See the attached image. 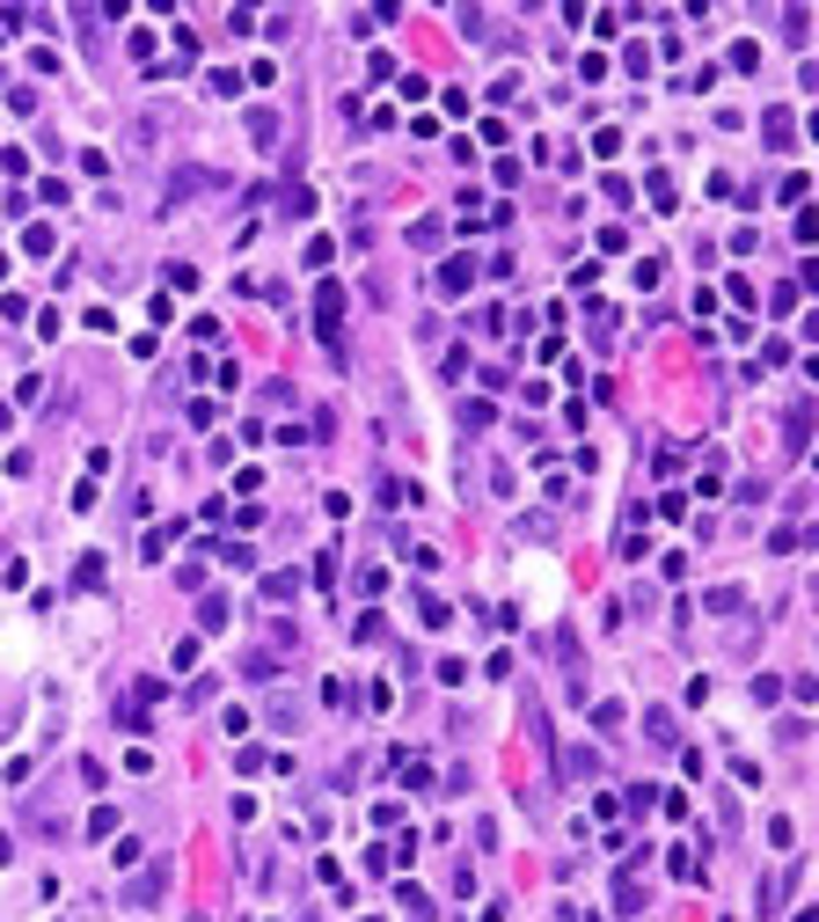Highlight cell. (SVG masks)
<instances>
[{
    "label": "cell",
    "mask_w": 819,
    "mask_h": 922,
    "mask_svg": "<svg viewBox=\"0 0 819 922\" xmlns=\"http://www.w3.org/2000/svg\"><path fill=\"white\" fill-rule=\"evenodd\" d=\"M110 864H118V872H132V864H140V842H132V835H118V850H110Z\"/></svg>",
    "instance_id": "25"
},
{
    "label": "cell",
    "mask_w": 819,
    "mask_h": 922,
    "mask_svg": "<svg viewBox=\"0 0 819 922\" xmlns=\"http://www.w3.org/2000/svg\"><path fill=\"white\" fill-rule=\"evenodd\" d=\"M8 864H15V835H0V872H8Z\"/></svg>",
    "instance_id": "29"
},
{
    "label": "cell",
    "mask_w": 819,
    "mask_h": 922,
    "mask_svg": "<svg viewBox=\"0 0 819 922\" xmlns=\"http://www.w3.org/2000/svg\"><path fill=\"white\" fill-rule=\"evenodd\" d=\"M176 586H183V593H198V586H205V564H198V557L176 564Z\"/></svg>",
    "instance_id": "27"
},
{
    "label": "cell",
    "mask_w": 819,
    "mask_h": 922,
    "mask_svg": "<svg viewBox=\"0 0 819 922\" xmlns=\"http://www.w3.org/2000/svg\"><path fill=\"white\" fill-rule=\"evenodd\" d=\"M271 725L293 732V725H300V704H286V696H278V704H271Z\"/></svg>",
    "instance_id": "28"
},
{
    "label": "cell",
    "mask_w": 819,
    "mask_h": 922,
    "mask_svg": "<svg viewBox=\"0 0 819 922\" xmlns=\"http://www.w3.org/2000/svg\"><path fill=\"white\" fill-rule=\"evenodd\" d=\"M227 623H235V607L219 601V593H205V601H198V630H205V637H219Z\"/></svg>",
    "instance_id": "5"
},
{
    "label": "cell",
    "mask_w": 819,
    "mask_h": 922,
    "mask_svg": "<svg viewBox=\"0 0 819 922\" xmlns=\"http://www.w3.org/2000/svg\"><path fill=\"white\" fill-rule=\"evenodd\" d=\"M235 769H241V777H257V769H271V754H264V747H241Z\"/></svg>",
    "instance_id": "22"
},
{
    "label": "cell",
    "mask_w": 819,
    "mask_h": 922,
    "mask_svg": "<svg viewBox=\"0 0 819 922\" xmlns=\"http://www.w3.org/2000/svg\"><path fill=\"white\" fill-rule=\"evenodd\" d=\"M381 506H417V484H403V476H388V484H381Z\"/></svg>",
    "instance_id": "18"
},
{
    "label": "cell",
    "mask_w": 819,
    "mask_h": 922,
    "mask_svg": "<svg viewBox=\"0 0 819 922\" xmlns=\"http://www.w3.org/2000/svg\"><path fill=\"white\" fill-rule=\"evenodd\" d=\"M644 740H658V747H674V710H644Z\"/></svg>",
    "instance_id": "11"
},
{
    "label": "cell",
    "mask_w": 819,
    "mask_h": 922,
    "mask_svg": "<svg viewBox=\"0 0 819 922\" xmlns=\"http://www.w3.org/2000/svg\"><path fill=\"white\" fill-rule=\"evenodd\" d=\"M417 623H425V630H447L454 615H447V601H432V593H417Z\"/></svg>",
    "instance_id": "13"
},
{
    "label": "cell",
    "mask_w": 819,
    "mask_h": 922,
    "mask_svg": "<svg viewBox=\"0 0 819 922\" xmlns=\"http://www.w3.org/2000/svg\"><path fill=\"white\" fill-rule=\"evenodd\" d=\"M791 878H797V872H783V878H761V886H753V908H761V915H775V908H783V894H791Z\"/></svg>",
    "instance_id": "8"
},
{
    "label": "cell",
    "mask_w": 819,
    "mask_h": 922,
    "mask_svg": "<svg viewBox=\"0 0 819 922\" xmlns=\"http://www.w3.org/2000/svg\"><path fill=\"white\" fill-rule=\"evenodd\" d=\"M556 922H579V908H556Z\"/></svg>",
    "instance_id": "30"
},
{
    "label": "cell",
    "mask_w": 819,
    "mask_h": 922,
    "mask_svg": "<svg viewBox=\"0 0 819 922\" xmlns=\"http://www.w3.org/2000/svg\"><path fill=\"white\" fill-rule=\"evenodd\" d=\"M556 777H563V783H593V777H601V754H593V747H563V754H556Z\"/></svg>",
    "instance_id": "1"
},
{
    "label": "cell",
    "mask_w": 819,
    "mask_h": 922,
    "mask_svg": "<svg viewBox=\"0 0 819 922\" xmlns=\"http://www.w3.org/2000/svg\"><path fill=\"white\" fill-rule=\"evenodd\" d=\"M213 557H227V564H235V571H249V564H257V557H249V542H219Z\"/></svg>",
    "instance_id": "24"
},
{
    "label": "cell",
    "mask_w": 819,
    "mask_h": 922,
    "mask_svg": "<svg viewBox=\"0 0 819 922\" xmlns=\"http://www.w3.org/2000/svg\"><path fill=\"white\" fill-rule=\"evenodd\" d=\"M162 894H169V872H162V864H146V872L124 886V900H132V908H154Z\"/></svg>",
    "instance_id": "3"
},
{
    "label": "cell",
    "mask_w": 819,
    "mask_h": 922,
    "mask_svg": "<svg viewBox=\"0 0 819 922\" xmlns=\"http://www.w3.org/2000/svg\"><path fill=\"white\" fill-rule=\"evenodd\" d=\"M110 835H118V805H96L88 813V842H110Z\"/></svg>",
    "instance_id": "14"
},
{
    "label": "cell",
    "mask_w": 819,
    "mask_h": 922,
    "mask_svg": "<svg viewBox=\"0 0 819 922\" xmlns=\"http://www.w3.org/2000/svg\"><path fill=\"white\" fill-rule=\"evenodd\" d=\"M176 534H183V520H169V528H146V534H140V557H146V564H162Z\"/></svg>",
    "instance_id": "7"
},
{
    "label": "cell",
    "mask_w": 819,
    "mask_h": 922,
    "mask_svg": "<svg viewBox=\"0 0 819 922\" xmlns=\"http://www.w3.org/2000/svg\"><path fill=\"white\" fill-rule=\"evenodd\" d=\"M476 271H483L476 257H447V264H439V279H432V286H439V293H468V286H476Z\"/></svg>",
    "instance_id": "4"
},
{
    "label": "cell",
    "mask_w": 819,
    "mask_h": 922,
    "mask_svg": "<svg viewBox=\"0 0 819 922\" xmlns=\"http://www.w3.org/2000/svg\"><path fill=\"white\" fill-rule=\"evenodd\" d=\"M761 140H769V146H791V140H797L791 110H761Z\"/></svg>",
    "instance_id": "9"
},
{
    "label": "cell",
    "mask_w": 819,
    "mask_h": 922,
    "mask_svg": "<svg viewBox=\"0 0 819 922\" xmlns=\"http://www.w3.org/2000/svg\"><path fill=\"white\" fill-rule=\"evenodd\" d=\"M169 659H176V674H191V666H198V637H176Z\"/></svg>",
    "instance_id": "23"
},
{
    "label": "cell",
    "mask_w": 819,
    "mask_h": 922,
    "mask_svg": "<svg viewBox=\"0 0 819 922\" xmlns=\"http://www.w3.org/2000/svg\"><path fill=\"white\" fill-rule=\"evenodd\" d=\"M490 417H498V411H490V403H483V395H476V403H461V425H468V433H483V425H490Z\"/></svg>",
    "instance_id": "19"
},
{
    "label": "cell",
    "mask_w": 819,
    "mask_h": 922,
    "mask_svg": "<svg viewBox=\"0 0 819 922\" xmlns=\"http://www.w3.org/2000/svg\"><path fill=\"white\" fill-rule=\"evenodd\" d=\"M23 249H29V257H51V249H59V227H45V220H29V227H23Z\"/></svg>",
    "instance_id": "10"
},
{
    "label": "cell",
    "mask_w": 819,
    "mask_h": 922,
    "mask_svg": "<svg viewBox=\"0 0 819 922\" xmlns=\"http://www.w3.org/2000/svg\"><path fill=\"white\" fill-rule=\"evenodd\" d=\"M388 593V571L381 564H359V601H381Z\"/></svg>",
    "instance_id": "15"
},
{
    "label": "cell",
    "mask_w": 819,
    "mask_h": 922,
    "mask_svg": "<svg viewBox=\"0 0 819 922\" xmlns=\"http://www.w3.org/2000/svg\"><path fill=\"white\" fill-rule=\"evenodd\" d=\"M8 417H15V411H8V403H0V433H8Z\"/></svg>",
    "instance_id": "31"
},
{
    "label": "cell",
    "mask_w": 819,
    "mask_h": 922,
    "mask_svg": "<svg viewBox=\"0 0 819 922\" xmlns=\"http://www.w3.org/2000/svg\"><path fill=\"white\" fill-rule=\"evenodd\" d=\"M314 322H322V338L337 344V322H344V286H330V279L314 286Z\"/></svg>",
    "instance_id": "2"
},
{
    "label": "cell",
    "mask_w": 819,
    "mask_h": 922,
    "mask_svg": "<svg viewBox=\"0 0 819 922\" xmlns=\"http://www.w3.org/2000/svg\"><path fill=\"white\" fill-rule=\"evenodd\" d=\"M205 88H213V96H241V73L235 67H213V73H205Z\"/></svg>",
    "instance_id": "17"
},
{
    "label": "cell",
    "mask_w": 819,
    "mask_h": 922,
    "mask_svg": "<svg viewBox=\"0 0 819 922\" xmlns=\"http://www.w3.org/2000/svg\"><path fill=\"white\" fill-rule=\"evenodd\" d=\"M286 213H293V220L314 213V191H308V184H293V191H286Z\"/></svg>",
    "instance_id": "20"
},
{
    "label": "cell",
    "mask_w": 819,
    "mask_h": 922,
    "mask_svg": "<svg viewBox=\"0 0 819 922\" xmlns=\"http://www.w3.org/2000/svg\"><path fill=\"white\" fill-rule=\"evenodd\" d=\"M300 593V571H271L264 579V601H293Z\"/></svg>",
    "instance_id": "16"
},
{
    "label": "cell",
    "mask_w": 819,
    "mask_h": 922,
    "mask_svg": "<svg viewBox=\"0 0 819 922\" xmlns=\"http://www.w3.org/2000/svg\"><path fill=\"white\" fill-rule=\"evenodd\" d=\"M395 900H403V908H410V915H417V922H432V900L417 894V886H403V894H395Z\"/></svg>",
    "instance_id": "26"
},
{
    "label": "cell",
    "mask_w": 819,
    "mask_h": 922,
    "mask_svg": "<svg viewBox=\"0 0 819 922\" xmlns=\"http://www.w3.org/2000/svg\"><path fill=\"white\" fill-rule=\"evenodd\" d=\"M249 140L278 146V110H271V103H249Z\"/></svg>",
    "instance_id": "6"
},
{
    "label": "cell",
    "mask_w": 819,
    "mask_h": 922,
    "mask_svg": "<svg viewBox=\"0 0 819 922\" xmlns=\"http://www.w3.org/2000/svg\"><path fill=\"white\" fill-rule=\"evenodd\" d=\"M439 235H447L439 220H417V227H410V243H417V249H439Z\"/></svg>",
    "instance_id": "21"
},
{
    "label": "cell",
    "mask_w": 819,
    "mask_h": 922,
    "mask_svg": "<svg viewBox=\"0 0 819 922\" xmlns=\"http://www.w3.org/2000/svg\"><path fill=\"white\" fill-rule=\"evenodd\" d=\"M702 607H710V615H732V607H747V593H739V586H710Z\"/></svg>",
    "instance_id": "12"
}]
</instances>
